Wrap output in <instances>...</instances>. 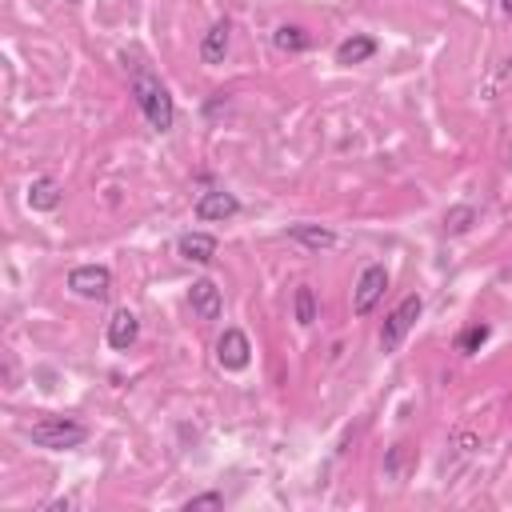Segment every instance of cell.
Returning <instances> with one entry per match:
<instances>
[{"label": "cell", "instance_id": "13", "mask_svg": "<svg viewBox=\"0 0 512 512\" xmlns=\"http://www.w3.org/2000/svg\"><path fill=\"white\" fill-rule=\"evenodd\" d=\"M60 204V184L52 180V176H36L32 184H28V208H36V212H52Z\"/></svg>", "mask_w": 512, "mask_h": 512}, {"label": "cell", "instance_id": "2", "mask_svg": "<svg viewBox=\"0 0 512 512\" xmlns=\"http://www.w3.org/2000/svg\"><path fill=\"white\" fill-rule=\"evenodd\" d=\"M24 432H28V440H32L36 448H52V452L80 448V444L88 440V428H84L80 420H72V416H40V420H32Z\"/></svg>", "mask_w": 512, "mask_h": 512}, {"label": "cell", "instance_id": "1", "mask_svg": "<svg viewBox=\"0 0 512 512\" xmlns=\"http://www.w3.org/2000/svg\"><path fill=\"white\" fill-rule=\"evenodd\" d=\"M132 96H136V104H140L148 128H156V132H168V128H172V120H176V104H172L168 88L152 76V68L132 64Z\"/></svg>", "mask_w": 512, "mask_h": 512}, {"label": "cell", "instance_id": "6", "mask_svg": "<svg viewBox=\"0 0 512 512\" xmlns=\"http://www.w3.org/2000/svg\"><path fill=\"white\" fill-rule=\"evenodd\" d=\"M216 360H220V368H228V372L248 368V360H252L248 336H244L240 328H224V336L216 340Z\"/></svg>", "mask_w": 512, "mask_h": 512}, {"label": "cell", "instance_id": "7", "mask_svg": "<svg viewBox=\"0 0 512 512\" xmlns=\"http://www.w3.org/2000/svg\"><path fill=\"white\" fill-rule=\"evenodd\" d=\"M236 212H240V200L232 192H224V188H212V192H204L196 200V220H228Z\"/></svg>", "mask_w": 512, "mask_h": 512}, {"label": "cell", "instance_id": "4", "mask_svg": "<svg viewBox=\"0 0 512 512\" xmlns=\"http://www.w3.org/2000/svg\"><path fill=\"white\" fill-rule=\"evenodd\" d=\"M68 288L84 300H104L112 292V272L104 264H80L68 272Z\"/></svg>", "mask_w": 512, "mask_h": 512}, {"label": "cell", "instance_id": "3", "mask_svg": "<svg viewBox=\"0 0 512 512\" xmlns=\"http://www.w3.org/2000/svg\"><path fill=\"white\" fill-rule=\"evenodd\" d=\"M420 308H424L420 296H404V300L388 312V320H384V328H380V348H384V352H396V348H400V340L408 336V328L420 320Z\"/></svg>", "mask_w": 512, "mask_h": 512}, {"label": "cell", "instance_id": "18", "mask_svg": "<svg viewBox=\"0 0 512 512\" xmlns=\"http://www.w3.org/2000/svg\"><path fill=\"white\" fill-rule=\"evenodd\" d=\"M296 320H300V324H312V320H316V296H312L308 284L296 288Z\"/></svg>", "mask_w": 512, "mask_h": 512}, {"label": "cell", "instance_id": "11", "mask_svg": "<svg viewBox=\"0 0 512 512\" xmlns=\"http://www.w3.org/2000/svg\"><path fill=\"white\" fill-rule=\"evenodd\" d=\"M228 32H232L228 20H216V24L204 32V40H200V60H204V64H220V60H224V52H228Z\"/></svg>", "mask_w": 512, "mask_h": 512}, {"label": "cell", "instance_id": "5", "mask_svg": "<svg viewBox=\"0 0 512 512\" xmlns=\"http://www.w3.org/2000/svg\"><path fill=\"white\" fill-rule=\"evenodd\" d=\"M384 288H388L384 264H368V268L360 272L356 288H352V312H356V316H368V312L376 308V300L384 296Z\"/></svg>", "mask_w": 512, "mask_h": 512}, {"label": "cell", "instance_id": "17", "mask_svg": "<svg viewBox=\"0 0 512 512\" xmlns=\"http://www.w3.org/2000/svg\"><path fill=\"white\" fill-rule=\"evenodd\" d=\"M472 220H476V208H468V204H460V208H448V212H444V228H448V232H464Z\"/></svg>", "mask_w": 512, "mask_h": 512}, {"label": "cell", "instance_id": "19", "mask_svg": "<svg viewBox=\"0 0 512 512\" xmlns=\"http://www.w3.org/2000/svg\"><path fill=\"white\" fill-rule=\"evenodd\" d=\"M224 504V496L220 492H200V496H192V500H184V508L192 512V508H220Z\"/></svg>", "mask_w": 512, "mask_h": 512}, {"label": "cell", "instance_id": "16", "mask_svg": "<svg viewBox=\"0 0 512 512\" xmlns=\"http://www.w3.org/2000/svg\"><path fill=\"white\" fill-rule=\"evenodd\" d=\"M484 340H488V324H468V328L456 336V348H460L464 356H472V352H480Z\"/></svg>", "mask_w": 512, "mask_h": 512}, {"label": "cell", "instance_id": "14", "mask_svg": "<svg viewBox=\"0 0 512 512\" xmlns=\"http://www.w3.org/2000/svg\"><path fill=\"white\" fill-rule=\"evenodd\" d=\"M288 236H292L296 244L312 248V252H320V248H332V244H336V236H332L328 228H320V224H292V228H288Z\"/></svg>", "mask_w": 512, "mask_h": 512}, {"label": "cell", "instance_id": "15", "mask_svg": "<svg viewBox=\"0 0 512 512\" xmlns=\"http://www.w3.org/2000/svg\"><path fill=\"white\" fill-rule=\"evenodd\" d=\"M272 44H276L280 52H304V48H308V32H304L300 24H280V28L272 32Z\"/></svg>", "mask_w": 512, "mask_h": 512}, {"label": "cell", "instance_id": "20", "mask_svg": "<svg viewBox=\"0 0 512 512\" xmlns=\"http://www.w3.org/2000/svg\"><path fill=\"white\" fill-rule=\"evenodd\" d=\"M500 8H504V12H508V16H512V0H500Z\"/></svg>", "mask_w": 512, "mask_h": 512}, {"label": "cell", "instance_id": "8", "mask_svg": "<svg viewBox=\"0 0 512 512\" xmlns=\"http://www.w3.org/2000/svg\"><path fill=\"white\" fill-rule=\"evenodd\" d=\"M188 304L196 312V320H220L224 312V300H220V288L212 280H196L192 292H188Z\"/></svg>", "mask_w": 512, "mask_h": 512}, {"label": "cell", "instance_id": "9", "mask_svg": "<svg viewBox=\"0 0 512 512\" xmlns=\"http://www.w3.org/2000/svg\"><path fill=\"white\" fill-rule=\"evenodd\" d=\"M176 252H180L184 260H192V264H212V256H216V236H208V232H184V236L176 240Z\"/></svg>", "mask_w": 512, "mask_h": 512}, {"label": "cell", "instance_id": "21", "mask_svg": "<svg viewBox=\"0 0 512 512\" xmlns=\"http://www.w3.org/2000/svg\"><path fill=\"white\" fill-rule=\"evenodd\" d=\"M68 4H80V0H68Z\"/></svg>", "mask_w": 512, "mask_h": 512}, {"label": "cell", "instance_id": "12", "mask_svg": "<svg viewBox=\"0 0 512 512\" xmlns=\"http://www.w3.org/2000/svg\"><path fill=\"white\" fill-rule=\"evenodd\" d=\"M376 56V40L372 36H348V40H340L336 44V64H364V60H372Z\"/></svg>", "mask_w": 512, "mask_h": 512}, {"label": "cell", "instance_id": "10", "mask_svg": "<svg viewBox=\"0 0 512 512\" xmlns=\"http://www.w3.org/2000/svg\"><path fill=\"white\" fill-rule=\"evenodd\" d=\"M136 336H140V320H136L128 308H120V312L108 320V344H112L116 352H124V348L136 344Z\"/></svg>", "mask_w": 512, "mask_h": 512}]
</instances>
